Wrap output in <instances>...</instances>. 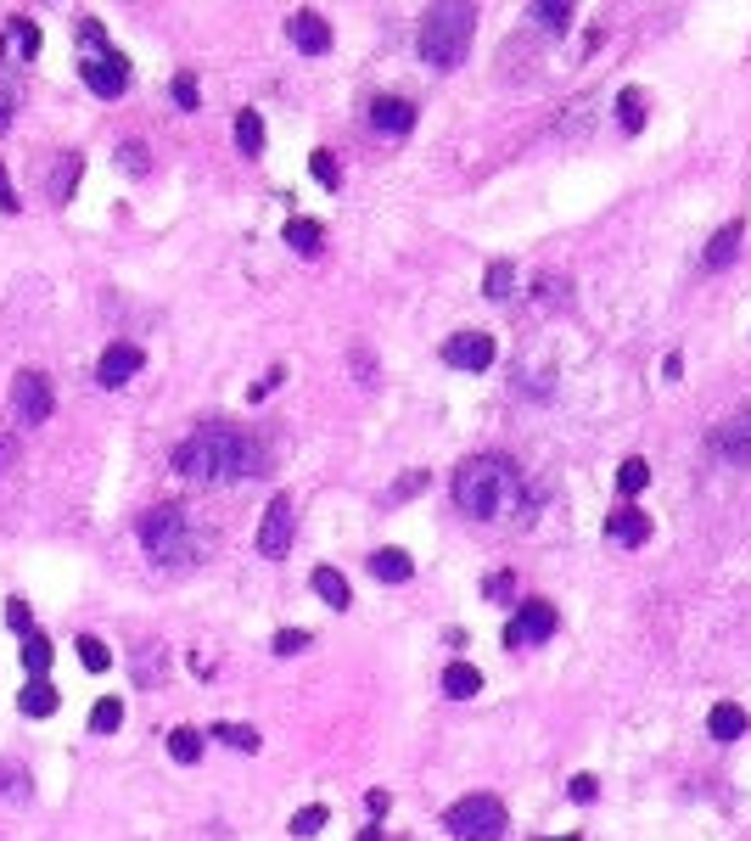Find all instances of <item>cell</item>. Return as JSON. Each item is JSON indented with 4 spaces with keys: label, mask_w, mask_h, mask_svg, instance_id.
Segmentation results:
<instances>
[{
    "label": "cell",
    "mask_w": 751,
    "mask_h": 841,
    "mask_svg": "<svg viewBox=\"0 0 751 841\" xmlns=\"http://www.w3.org/2000/svg\"><path fill=\"white\" fill-rule=\"evenodd\" d=\"M174 471L185 483H202V488L247 483V477L264 471V449L247 432L225 427V421H208V427H197L191 438L174 443Z\"/></svg>",
    "instance_id": "obj_1"
},
{
    "label": "cell",
    "mask_w": 751,
    "mask_h": 841,
    "mask_svg": "<svg viewBox=\"0 0 751 841\" xmlns=\"http://www.w3.org/2000/svg\"><path fill=\"white\" fill-rule=\"evenodd\" d=\"M454 505L477 522H505L522 511V471L505 455H471L454 471Z\"/></svg>",
    "instance_id": "obj_2"
},
{
    "label": "cell",
    "mask_w": 751,
    "mask_h": 841,
    "mask_svg": "<svg viewBox=\"0 0 751 841\" xmlns=\"http://www.w3.org/2000/svg\"><path fill=\"white\" fill-rule=\"evenodd\" d=\"M471 34H477V12L471 6H426L421 12V34H415V45H421V62H432V68H460L471 51Z\"/></svg>",
    "instance_id": "obj_3"
},
{
    "label": "cell",
    "mask_w": 751,
    "mask_h": 841,
    "mask_svg": "<svg viewBox=\"0 0 751 841\" xmlns=\"http://www.w3.org/2000/svg\"><path fill=\"white\" fill-rule=\"evenodd\" d=\"M135 533H141V550L152 561H163V567H185V561L197 556V533H191V516L180 505H152L135 522Z\"/></svg>",
    "instance_id": "obj_4"
},
{
    "label": "cell",
    "mask_w": 751,
    "mask_h": 841,
    "mask_svg": "<svg viewBox=\"0 0 751 841\" xmlns=\"http://www.w3.org/2000/svg\"><path fill=\"white\" fill-rule=\"evenodd\" d=\"M443 825H449V836H460V841H494V836H505V802L499 797H460L449 813H443Z\"/></svg>",
    "instance_id": "obj_5"
},
{
    "label": "cell",
    "mask_w": 751,
    "mask_h": 841,
    "mask_svg": "<svg viewBox=\"0 0 751 841\" xmlns=\"http://www.w3.org/2000/svg\"><path fill=\"white\" fill-rule=\"evenodd\" d=\"M79 73H85L90 96H101V101H118V96L129 90V57H124V51H113V45H101V51H85Z\"/></svg>",
    "instance_id": "obj_6"
},
{
    "label": "cell",
    "mask_w": 751,
    "mask_h": 841,
    "mask_svg": "<svg viewBox=\"0 0 751 841\" xmlns=\"http://www.w3.org/2000/svg\"><path fill=\"white\" fill-rule=\"evenodd\" d=\"M12 410H17V421L45 427V421H51V410H57L51 376H45V371H17V376H12Z\"/></svg>",
    "instance_id": "obj_7"
},
{
    "label": "cell",
    "mask_w": 751,
    "mask_h": 841,
    "mask_svg": "<svg viewBox=\"0 0 751 841\" xmlns=\"http://www.w3.org/2000/svg\"><path fill=\"white\" fill-rule=\"evenodd\" d=\"M292 533H298V516H292V499L275 494L270 511H264V522H258V556L281 561L286 550H292Z\"/></svg>",
    "instance_id": "obj_8"
},
{
    "label": "cell",
    "mask_w": 751,
    "mask_h": 841,
    "mask_svg": "<svg viewBox=\"0 0 751 841\" xmlns=\"http://www.w3.org/2000/svg\"><path fill=\"white\" fill-rule=\"evenodd\" d=\"M712 455L735 460V466H751V404H740L735 415H723L712 427Z\"/></svg>",
    "instance_id": "obj_9"
},
{
    "label": "cell",
    "mask_w": 751,
    "mask_h": 841,
    "mask_svg": "<svg viewBox=\"0 0 751 841\" xmlns=\"http://www.w3.org/2000/svg\"><path fill=\"white\" fill-rule=\"evenodd\" d=\"M146 365V354L135 343H107L101 348V359H96V387H124V382H135V371Z\"/></svg>",
    "instance_id": "obj_10"
},
{
    "label": "cell",
    "mask_w": 751,
    "mask_h": 841,
    "mask_svg": "<svg viewBox=\"0 0 751 841\" xmlns=\"http://www.w3.org/2000/svg\"><path fill=\"white\" fill-rule=\"evenodd\" d=\"M555 634V606L550 600H522V612H516V623H505V645H527V640H550Z\"/></svg>",
    "instance_id": "obj_11"
},
{
    "label": "cell",
    "mask_w": 751,
    "mask_h": 841,
    "mask_svg": "<svg viewBox=\"0 0 751 841\" xmlns=\"http://www.w3.org/2000/svg\"><path fill=\"white\" fill-rule=\"evenodd\" d=\"M443 359L460 365V371H488V365H494V337H488V331H460V337L443 343Z\"/></svg>",
    "instance_id": "obj_12"
},
{
    "label": "cell",
    "mask_w": 751,
    "mask_h": 841,
    "mask_svg": "<svg viewBox=\"0 0 751 841\" xmlns=\"http://www.w3.org/2000/svg\"><path fill=\"white\" fill-rule=\"evenodd\" d=\"M0 57H12V62L40 57V23H34V17H6V29H0Z\"/></svg>",
    "instance_id": "obj_13"
},
{
    "label": "cell",
    "mask_w": 751,
    "mask_h": 841,
    "mask_svg": "<svg viewBox=\"0 0 751 841\" xmlns=\"http://www.w3.org/2000/svg\"><path fill=\"white\" fill-rule=\"evenodd\" d=\"M286 34H292V45H298L303 57H320V51H331V23H326L320 12H292Z\"/></svg>",
    "instance_id": "obj_14"
},
{
    "label": "cell",
    "mask_w": 751,
    "mask_h": 841,
    "mask_svg": "<svg viewBox=\"0 0 751 841\" xmlns=\"http://www.w3.org/2000/svg\"><path fill=\"white\" fill-rule=\"evenodd\" d=\"M370 129H382V135H410V129H415V107L404 96H376V101H370Z\"/></svg>",
    "instance_id": "obj_15"
},
{
    "label": "cell",
    "mask_w": 751,
    "mask_h": 841,
    "mask_svg": "<svg viewBox=\"0 0 751 841\" xmlns=\"http://www.w3.org/2000/svg\"><path fill=\"white\" fill-rule=\"evenodd\" d=\"M62 707V690L51 679H29V685L17 690V713L23 718H51Z\"/></svg>",
    "instance_id": "obj_16"
},
{
    "label": "cell",
    "mask_w": 751,
    "mask_h": 841,
    "mask_svg": "<svg viewBox=\"0 0 751 841\" xmlns=\"http://www.w3.org/2000/svg\"><path fill=\"white\" fill-rule=\"evenodd\" d=\"M606 533H611L617 544H645L651 522H645V511H634V505H617V511L606 516Z\"/></svg>",
    "instance_id": "obj_17"
},
{
    "label": "cell",
    "mask_w": 751,
    "mask_h": 841,
    "mask_svg": "<svg viewBox=\"0 0 751 841\" xmlns=\"http://www.w3.org/2000/svg\"><path fill=\"white\" fill-rule=\"evenodd\" d=\"M314 595L326 600L331 612H348V606H354V589H348V578H342L337 567H314Z\"/></svg>",
    "instance_id": "obj_18"
},
{
    "label": "cell",
    "mask_w": 751,
    "mask_h": 841,
    "mask_svg": "<svg viewBox=\"0 0 751 841\" xmlns=\"http://www.w3.org/2000/svg\"><path fill=\"white\" fill-rule=\"evenodd\" d=\"M410 572H415V561L404 556L398 544H387V550H376V556H370V578H382V584H404Z\"/></svg>",
    "instance_id": "obj_19"
},
{
    "label": "cell",
    "mask_w": 751,
    "mask_h": 841,
    "mask_svg": "<svg viewBox=\"0 0 751 841\" xmlns=\"http://www.w3.org/2000/svg\"><path fill=\"white\" fill-rule=\"evenodd\" d=\"M707 729H712V741H740L746 735V713H740L735 701H718L707 713Z\"/></svg>",
    "instance_id": "obj_20"
},
{
    "label": "cell",
    "mask_w": 751,
    "mask_h": 841,
    "mask_svg": "<svg viewBox=\"0 0 751 841\" xmlns=\"http://www.w3.org/2000/svg\"><path fill=\"white\" fill-rule=\"evenodd\" d=\"M477 690H482V673L471 668V662H449V668H443V696L466 701V696H477Z\"/></svg>",
    "instance_id": "obj_21"
},
{
    "label": "cell",
    "mask_w": 751,
    "mask_h": 841,
    "mask_svg": "<svg viewBox=\"0 0 751 841\" xmlns=\"http://www.w3.org/2000/svg\"><path fill=\"white\" fill-rule=\"evenodd\" d=\"M320 242H326V230H320V219H286V247L292 253H320Z\"/></svg>",
    "instance_id": "obj_22"
},
{
    "label": "cell",
    "mask_w": 751,
    "mask_h": 841,
    "mask_svg": "<svg viewBox=\"0 0 751 841\" xmlns=\"http://www.w3.org/2000/svg\"><path fill=\"white\" fill-rule=\"evenodd\" d=\"M740 236H746V230H740V219H735V225H723L718 236H712V242H707V270H723V264L740 253Z\"/></svg>",
    "instance_id": "obj_23"
},
{
    "label": "cell",
    "mask_w": 751,
    "mask_h": 841,
    "mask_svg": "<svg viewBox=\"0 0 751 841\" xmlns=\"http://www.w3.org/2000/svg\"><path fill=\"white\" fill-rule=\"evenodd\" d=\"M208 741H225L230 752H258V746H264L253 724H213V729H208Z\"/></svg>",
    "instance_id": "obj_24"
},
{
    "label": "cell",
    "mask_w": 751,
    "mask_h": 841,
    "mask_svg": "<svg viewBox=\"0 0 751 841\" xmlns=\"http://www.w3.org/2000/svg\"><path fill=\"white\" fill-rule=\"evenodd\" d=\"M236 146H241L247 157L264 152V118H258L253 107H241V113H236Z\"/></svg>",
    "instance_id": "obj_25"
},
{
    "label": "cell",
    "mask_w": 751,
    "mask_h": 841,
    "mask_svg": "<svg viewBox=\"0 0 751 841\" xmlns=\"http://www.w3.org/2000/svg\"><path fill=\"white\" fill-rule=\"evenodd\" d=\"M51 662H57L51 640H45V634H23V668H29L34 679H45V673H51Z\"/></svg>",
    "instance_id": "obj_26"
},
{
    "label": "cell",
    "mask_w": 751,
    "mask_h": 841,
    "mask_svg": "<svg viewBox=\"0 0 751 841\" xmlns=\"http://www.w3.org/2000/svg\"><path fill=\"white\" fill-rule=\"evenodd\" d=\"M202 741H208V735H202V729H169V757L174 763H197L202 757Z\"/></svg>",
    "instance_id": "obj_27"
},
{
    "label": "cell",
    "mask_w": 751,
    "mask_h": 841,
    "mask_svg": "<svg viewBox=\"0 0 751 841\" xmlns=\"http://www.w3.org/2000/svg\"><path fill=\"white\" fill-rule=\"evenodd\" d=\"M118 724H124V701H118V696H101L96 707H90V735H113Z\"/></svg>",
    "instance_id": "obj_28"
},
{
    "label": "cell",
    "mask_w": 751,
    "mask_h": 841,
    "mask_svg": "<svg viewBox=\"0 0 751 841\" xmlns=\"http://www.w3.org/2000/svg\"><path fill=\"white\" fill-rule=\"evenodd\" d=\"M73 651H79L85 673H107V668H113V651H107V645H101L96 634H79V645H73Z\"/></svg>",
    "instance_id": "obj_29"
},
{
    "label": "cell",
    "mask_w": 751,
    "mask_h": 841,
    "mask_svg": "<svg viewBox=\"0 0 751 841\" xmlns=\"http://www.w3.org/2000/svg\"><path fill=\"white\" fill-rule=\"evenodd\" d=\"M326 819H331V813L320 808V802H309V808H298V813H292V836H303V841H309V836H320V830H326Z\"/></svg>",
    "instance_id": "obj_30"
},
{
    "label": "cell",
    "mask_w": 751,
    "mask_h": 841,
    "mask_svg": "<svg viewBox=\"0 0 751 841\" xmlns=\"http://www.w3.org/2000/svg\"><path fill=\"white\" fill-rule=\"evenodd\" d=\"M645 483H651V466H645L639 455H628L623 466H617V488H623V494H639Z\"/></svg>",
    "instance_id": "obj_31"
},
{
    "label": "cell",
    "mask_w": 751,
    "mask_h": 841,
    "mask_svg": "<svg viewBox=\"0 0 751 841\" xmlns=\"http://www.w3.org/2000/svg\"><path fill=\"white\" fill-rule=\"evenodd\" d=\"M617 113H623V129H639V124H645V90L628 85L623 96H617Z\"/></svg>",
    "instance_id": "obj_32"
},
{
    "label": "cell",
    "mask_w": 751,
    "mask_h": 841,
    "mask_svg": "<svg viewBox=\"0 0 751 841\" xmlns=\"http://www.w3.org/2000/svg\"><path fill=\"white\" fill-rule=\"evenodd\" d=\"M533 17H539L550 34H561V29L572 23V6H567V0H555V6H550V0H539V6H533Z\"/></svg>",
    "instance_id": "obj_33"
},
{
    "label": "cell",
    "mask_w": 751,
    "mask_h": 841,
    "mask_svg": "<svg viewBox=\"0 0 751 841\" xmlns=\"http://www.w3.org/2000/svg\"><path fill=\"white\" fill-rule=\"evenodd\" d=\"M169 96L180 101V113H197V101H202V90H197V79L191 73H174V85H169Z\"/></svg>",
    "instance_id": "obj_34"
},
{
    "label": "cell",
    "mask_w": 751,
    "mask_h": 841,
    "mask_svg": "<svg viewBox=\"0 0 751 841\" xmlns=\"http://www.w3.org/2000/svg\"><path fill=\"white\" fill-rule=\"evenodd\" d=\"M309 174L320 180V186H331V191L342 186V169H337V157H331V152H314L309 157Z\"/></svg>",
    "instance_id": "obj_35"
},
{
    "label": "cell",
    "mask_w": 751,
    "mask_h": 841,
    "mask_svg": "<svg viewBox=\"0 0 751 841\" xmlns=\"http://www.w3.org/2000/svg\"><path fill=\"white\" fill-rule=\"evenodd\" d=\"M270 651L275 656H298V651H309V628H281L270 640Z\"/></svg>",
    "instance_id": "obj_36"
},
{
    "label": "cell",
    "mask_w": 751,
    "mask_h": 841,
    "mask_svg": "<svg viewBox=\"0 0 751 841\" xmlns=\"http://www.w3.org/2000/svg\"><path fill=\"white\" fill-rule=\"evenodd\" d=\"M29 769H23V763H6V769H0V791H6V797H29Z\"/></svg>",
    "instance_id": "obj_37"
},
{
    "label": "cell",
    "mask_w": 751,
    "mask_h": 841,
    "mask_svg": "<svg viewBox=\"0 0 751 841\" xmlns=\"http://www.w3.org/2000/svg\"><path fill=\"white\" fill-rule=\"evenodd\" d=\"M482 292L488 298H511V264L499 258V264H488V281H482Z\"/></svg>",
    "instance_id": "obj_38"
},
{
    "label": "cell",
    "mask_w": 751,
    "mask_h": 841,
    "mask_svg": "<svg viewBox=\"0 0 751 841\" xmlns=\"http://www.w3.org/2000/svg\"><path fill=\"white\" fill-rule=\"evenodd\" d=\"M6 623H12L17 634H34V612H29V600H12V606H6Z\"/></svg>",
    "instance_id": "obj_39"
},
{
    "label": "cell",
    "mask_w": 751,
    "mask_h": 841,
    "mask_svg": "<svg viewBox=\"0 0 751 841\" xmlns=\"http://www.w3.org/2000/svg\"><path fill=\"white\" fill-rule=\"evenodd\" d=\"M595 791H600L595 774H578V780H572V802H595Z\"/></svg>",
    "instance_id": "obj_40"
},
{
    "label": "cell",
    "mask_w": 751,
    "mask_h": 841,
    "mask_svg": "<svg viewBox=\"0 0 751 841\" xmlns=\"http://www.w3.org/2000/svg\"><path fill=\"white\" fill-rule=\"evenodd\" d=\"M421 488H426V471H410V477H398L393 499H410V494H421Z\"/></svg>",
    "instance_id": "obj_41"
},
{
    "label": "cell",
    "mask_w": 751,
    "mask_h": 841,
    "mask_svg": "<svg viewBox=\"0 0 751 841\" xmlns=\"http://www.w3.org/2000/svg\"><path fill=\"white\" fill-rule=\"evenodd\" d=\"M281 376H286V371L275 365V371L264 376V382H253V393H247V399H270V387H281Z\"/></svg>",
    "instance_id": "obj_42"
},
{
    "label": "cell",
    "mask_w": 751,
    "mask_h": 841,
    "mask_svg": "<svg viewBox=\"0 0 751 841\" xmlns=\"http://www.w3.org/2000/svg\"><path fill=\"white\" fill-rule=\"evenodd\" d=\"M0 208H6V214H17V208H23V202H17V191H12V180H6V169H0Z\"/></svg>",
    "instance_id": "obj_43"
},
{
    "label": "cell",
    "mask_w": 751,
    "mask_h": 841,
    "mask_svg": "<svg viewBox=\"0 0 751 841\" xmlns=\"http://www.w3.org/2000/svg\"><path fill=\"white\" fill-rule=\"evenodd\" d=\"M511 584H516L511 572H494V578H488V595H494V600H505V595H511Z\"/></svg>",
    "instance_id": "obj_44"
},
{
    "label": "cell",
    "mask_w": 751,
    "mask_h": 841,
    "mask_svg": "<svg viewBox=\"0 0 751 841\" xmlns=\"http://www.w3.org/2000/svg\"><path fill=\"white\" fill-rule=\"evenodd\" d=\"M118 157H124V169H146V163H141V146H118Z\"/></svg>",
    "instance_id": "obj_45"
},
{
    "label": "cell",
    "mask_w": 751,
    "mask_h": 841,
    "mask_svg": "<svg viewBox=\"0 0 751 841\" xmlns=\"http://www.w3.org/2000/svg\"><path fill=\"white\" fill-rule=\"evenodd\" d=\"M12 460H17V443H12V438H0V471L12 466Z\"/></svg>",
    "instance_id": "obj_46"
},
{
    "label": "cell",
    "mask_w": 751,
    "mask_h": 841,
    "mask_svg": "<svg viewBox=\"0 0 751 841\" xmlns=\"http://www.w3.org/2000/svg\"><path fill=\"white\" fill-rule=\"evenodd\" d=\"M0 129H12V96H0Z\"/></svg>",
    "instance_id": "obj_47"
},
{
    "label": "cell",
    "mask_w": 751,
    "mask_h": 841,
    "mask_svg": "<svg viewBox=\"0 0 751 841\" xmlns=\"http://www.w3.org/2000/svg\"><path fill=\"white\" fill-rule=\"evenodd\" d=\"M354 841H387V836H382V830H359Z\"/></svg>",
    "instance_id": "obj_48"
},
{
    "label": "cell",
    "mask_w": 751,
    "mask_h": 841,
    "mask_svg": "<svg viewBox=\"0 0 751 841\" xmlns=\"http://www.w3.org/2000/svg\"><path fill=\"white\" fill-rule=\"evenodd\" d=\"M561 841H578V836H561Z\"/></svg>",
    "instance_id": "obj_49"
}]
</instances>
